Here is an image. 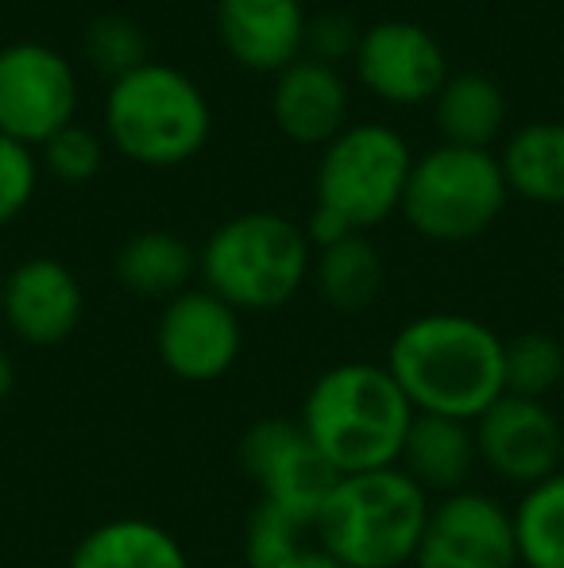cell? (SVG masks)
Returning <instances> with one entry per match:
<instances>
[{
	"instance_id": "1",
	"label": "cell",
	"mask_w": 564,
	"mask_h": 568,
	"mask_svg": "<svg viewBox=\"0 0 564 568\" xmlns=\"http://www.w3.org/2000/svg\"><path fill=\"white\" fill-rule=\"evenodd\" d=\"M506 341L472 314L433 310L402 325L387 344V372L414 414L475 422L506 395Z\"/></svg>"
},
{
	"instance_id": "4",
	"label": "cell",
	"mask_w": 564,
	"mask_h": 568,
	"mask_svg": "<svg viewBox=\"0 0 564 568\" xmlns=\"http://www.w3.org/2000/svg\"><path fill=\"white\" fill-rule=\"evenodd\" d=\"M314 247L301 225L271 210H248L221 221L197 252L202 286L236 314H275L309 283Z\"/></svg>"
},
{
	"instance_id": "16",
	"label": "cell",
	"mask_w": 564,
	"mask_h": 568,
	"mask_svg": "<svg viewBox=\"0 0 564 568\" xmlns=\"http://www.w3.org/2000/svg\"><path fill=\"white\" fill-rule=\"evenodd\" d=\"M271 120L294 148L321 151L348 128V82L337 67L301 54L275 74Z\"/></svg>"
},
{
	"instance_id": "23",
	"label": "cell",
	"mask_w": 564,
	"mask_h": 568,
	"mask_svg": "<svg viewBox=\"0 0 564 568\" xmlns=\"http://www.w3.org/2000/svg\"><path fill=\"white\" fill-rule=\"evenodd\" d=\"M511 515L522 568H564V471L526 487Z\"/></svg>"
},
{
	"instance_id": "19",
	"label": "cell",
	"mask_w": 564,
	"mask_h": 568,
	"mask_svg": "<svg viewBox=\"0 0 564 568\" xmlns=\"http://www.w3.org/2000/svg\"><path fill=\"white\" fill-rule=\"evenodd\" d=\"M66 568H194L189 554L163 523L109 518L78 538Z\"/></svg>"
},
{
	"instance_id": "32",
	"label": "cell",
	"mask_w": 564,
	"mask_h": 568,
	"mask_svg": "<svg viewBox=\"0 0 564 568\" xmlns=\"http://www.w3.org/2000/svg\"><path fill=\"white\" fill-rule=\"evenodd\" d=\"M0 325H4V275H0Z\"/></svg>"
},
{
	"instance_id": "25",
	"label": "cell",
	"mask_w": 564,
	"mask_h": 568,
	"mask_svg": "<svg viewBox=\"0 0 564 568\" xmlns=\"http://www.w3.org/2000/svg\"><path fill=\"white\" fill-rule=\"evenodd\" d=\"M82 51L93 70L109 74V82H116V78L132 74V70L147 62V36H143V28L132 16L105 12L85 23Z\"/></svg>"
},
{
	"instance_id": "21",
	"label": "cell",
	"mask_w": 564,
	"mask_h": 568,
	"mask_svg": "<svg viewBox=\"0 0 564 568\" xmlns=\"http://www.w3.org/2000/svg\"><path fill=\"white\" fill-rule=\"evenodd\" d=\"M506 190L534 205L564 210V120H530L499 151Z\"/></svg>"
},
{
	"instance_id": "14",
	"label": "cell",
	"mask_w": 564,
	"mask_h": 568,
	"mask_svg": "<svg viewBox=\"0 0 564 568\" xmlns=\"http://www.w3.org/2000/svg\"><path fill=\"white\" fill-rule=\"evenodd\" d=\"M82 317V278L54 255H28L4 275V325L28 348L66 344Z\"/></svg>"
},
{
	"instance_id": "18",
	"label": "cell",
	"mask_w": 564,
	"mask_h": 568,
	"mask_svg": "<svg viewBox=\"0 0 564 568\" xmlns=\"http://www.w3.org/2000/svg\"><path fill=\"white\" fill-rule=\"evenodd\" d=\"M116 283L143 302H171L194 286L197 247L171 229H143L121 244L113 260Z\"/></svg>"
},
{
	"instance_id": "15",
	"label": "cell",
	"mask_w": 564,
	"mask_h": 568,
	"mask_svg": "<svg viewBox=\"0 0 564 568\" xmlns=\"http://www.w3.org/2000/svg\"><path fill=\"white\" fill-rule=\"evenodd\" d=\"M217 39L236 67L283 74L306 54L309 16L301 0H217Z\"/></svg>"
},
{
	"instance_id": "13",
	"label": "cell",
	"mask_w": 564,
	"mask_h": 568,
	"mask_svg": "<svg viewBox=\"0 0 564 568\" xmlns=\"http://www.w3.org/2000/svg\"><path fill=\"white\" fill-rule=\"evenodd\" d=\"M480 468L511 487H537L561 471L564 422L542 398L503 395L472 422Z\"/></svg>"
},
{
	"instance_id": "30",
	"label": "cell",
	"mask_w": 564,
	"mask_h": 568,
	"mask_svg": "<svg viewBox=\"0 0 564 568\" xmlns=\"http://www.w3.org/2000/svg\"><path fill=\"white\" fill-rule=\"evenodd\" d=\"M279 568H345V565H340L337 557L325 554V549L317 546V541H314V546L306 541V546H301L298 554L290 557V561H283Z\"/></svg>"
},
{
	"instance_id": "9",
	"label": "cell",
	"mask_w": 564,
	"mask_h": 568,
	"mask_svg": "<svg viewBox=\"0 0 564 568\" xmlns=\"http://www.w3.org/2000/svg\"><path fill=\"white\" fill-rule=\"evenodd\" d=\"M78 70L59 47L20 39L0 47V135L39 151L78 116Z\"/></svg>"
},
{
	"instance_id": "3",
	"label": "cell",
	"mask_w": 564,
	"mask_h": 568,
	"mask_svg": "<svg viewBox=\"0 0 564 568\" xmlns=\"http://www.w3.org/2000/svg\"><path fill=\"white\" fill-rule=\"evenodd\" d=\"M105 143L129 163L171 171L205 151L213 135V105L205 90L171 62H143L109 82Z\"/></svg>"
},
{
	"instance_id": "27",
	"label": "cell",
	"mask_w": 564,
	"mask_h": 568,
	"mask_svg": "<svg viewBox=\"0 0 564 568\" xmlns=\"http://www.w3.org/2000/svg\"><path fill=\"white\" fill-rule=\"evenodd\" d=\"M306 526H298L294 518H286L283 510L256 503V510L244 523V565L248 568H279L283 561H290L301 546H306Z\"/></svg>"
},
{
	"instance_id": "8",
	"label": "cell",
	"mask_w": 564,
	"mask_h": 568,
	"mask_svg": "<svg viewBox=\"0 0 564 568\" xmlns=\"http://www.w3.org/2000/svg\"><path fill=\"white\" fill-rule=\"evenodd\" d=\"M240 468L259 487V503L314 530L340 471L317 453L298 418H259L240 437Z\"/></svg>"
},
{
	"instance_id": "2",
	"label": "cell",
	"mask_w": 564,
	"mask_h": 568,
	"mask_svg": "<svg viewBox=\"0 0 564 568\" xmlns=\"http://www.w3.org/2000/svg\"><path fill=\"white\" fill-rule=\"evenodd\" d=\"M298 426L340 476H356L399 464L414 426V406L387 364L345 359L325 367L306 387Z\"/></svg>"
},
{
	"instance_id": "33",
	"label": "cell",
	"mask_w": 564,
	"mask_h": 568,
	"mask_svg": "<svg viewBox=\"0 0 564 568\" xmlns=\"http://www.w3.org/2000/svg\"><path fill=\"white\" fill-rule=\"evenodd\" d=\"M561 471H564V460H561Z\"/></svg>"
},
{
	"instance_id": "26",
	"label": "cell",
	"mask_w": 564,
	"mask_h": 568,
	"mask_svg": "<svg viewBox=\"0 0 564 568\" xmlns=\"http://www.w3.org/2000/svg\"><path fill=\"white\" fill-rule=\"evenodd\" d=\"M105 135H98L85 124H66L39 148V171H47L62 186H85L105 166Z\"/></svg>"
},
{
	"instance_id": "22",
	"label": "cell",
	"mask_w": 564,
	"mask_h": 568,
	"mask_svg": "<svg viewBox=\"0 0 564 568\" xmlns=\"http://www.w3.org/2000/svg\"><path fill=\"white\" fill-rule=\"evenodd\" d=\"M317 286V298L332 310V314H363L379 302L387 283V263L383 252L368 240V232H352V236L337 240V244L314 252V271H309Z\"/></svg>"
},
{
	"instance_id": "11",
	"label": "cell",
	"mask_w": 564,
	"mask_h": 568,
	"mask_svg": "<svg viewBox=\"0 0 564 568\" xmlns=\"http://www.w3.org/2000/svg\"><path fill=\"white\" fill-rule=\"evenodd\" d=\"M352 70L356 82L371 98L399 109L433 105V98L452 74L441 39L429 28H422V23L394 20V16L363 28Z\"/></svg>"
},
{
	"instance_id": "17",
	"label": "cell",
	"mask_w": 564,
	"mask_h": 568,
	"mask_svg": "<svg viewBox=\"0 0 564 568\" xmlns=\"http://www.w3.org/2000/svg\"><path fill=\"white\" fill-rule=\"evenodd\" d=\"M399 468L422 487L429 499H444V495L472 487V471L480 468L472 422L414 414V426H410L407 445H402Z\"/></svg>"
},
{
	"instance_id": "28",
	"label": "cell",
	"mask_w": 564,
	"mask_h": 568,
	"mask_svg": "<svg viewBox=\"0 0 564 568\" xmlns=\"http://www.w3.org/2000/svg\"><path fill=\"white\" fill-rule=\"evenodd\" d=\"M39 159L31 148L0 135V229L20 221L39 190Z\"/></svg>"
},
{
	"instance_id": "31",
	"label": "cell",
	"mask_w": 564,
	"mask_h": 568,
	"mask_svg": "<svg viewBox=\"0 0 564 568\" xmlns=\"http://www.w3.org/2000/svg\"><path fill=\"white\" fill-rule=\"evenodd\" d=\"M12 390H16V364H12V356L0 348V406L12 398Z\"/></svg>"
},
{
	"instance_id": "5",
	"label": "cell",
	"mask_w": 564,
	"mask_h": 568,
	"mask_svg": "<svg viewBox=\"0 0 564 568\" xmlns=\"http://www.w3.org/2000/svg\"><path fill=\"white\" fill-rule=\"evenodd\" d=\"M433 499L394 464L340 476L314 523L317 546L345 568L414 565Z\"/></svg>"
},
{
	"instance_id": "7",
	"label": "cell",
	"mask_w": 564,
	"mask_h": 568,
	"mask_svg": "<svg viewBox=\"0 0 564 568\" xmlns=\"http://www.w3.org/2000/svg\"><path fill=\"white\" fill-rule=\"evenodd\" d=\"M414 151L391 124H348L317 155L314 205L345 221L352 232H371L402 210Z\"/></svg>"
},
{
	"instance_id": "6",
	"label": "cell",
	"mask_w": 564,
	"mask_h": 568,
	"mask_svg": "<svg viewBox=\"0 0 564 568\" xmlns=\"http://www.w3.org/2000/svg\"><path fill=\"white\" fill-rule=\"evenodd\" d=\"M511 190L495 151L437 143L414 155L402 194V217L433 244H472L503 217Z\"/></svg>"
},
{
	"instance_id": "10",
	"label": "cell",
	"mask_w": 564,
	"mask_h": 568,
	"mask_svg": "<svg viewBox=\"0 0 564 568\" xmlns=\"http://www.w3.org/2000/svg\"><path fill=\"white\" fill-rule=\"evenodd\" d=\"M155 352L174 379L194 387L217 383L244 352V314L205 286H189L158 310Z\"/></svg>"
},
{
	"instance_id": "24",
	"label": "cell",
	"mask_w": 564,
	"mask_h": 568,
	"mask_svg": "<svg viewBox=\"0 0 564 568\" xmlns=\"http://www.w3.org/2000/svg\"><path fill=\"white\" fill-rule=\"evenodd\" d=\"M503 375L506 395L550 403L564 383V344L553 333H519L503 348Z\"/></svg>"
},
{
	"instance_id": "20",
	"label": "cell",
	"mask_w": 564,
	"mask_h": 568,
	"mask_svg": "<svg viewBox=\"0 0 564 568\" xmlns=\"http://www.w3.org/2000/svg\"><path fill=\"white\" fill-rule=\"evenodd\" d=\"M433 124L441 132V143L457 148L491 151V143L506 128V93L483 70H460L449 74L441 93L433 98Z\"/></svg>"
},
{
	"instance_id": "12",
	"label": "cell",
	"mask_w": 564,
	"mask_h": 568,
	"mask_svg": "<svg viewBox=\"0 0 564 568\" xmlns=\"http://www.w3.org/2000/svg\"><path fill=\"white\" fill-rule=\"evenodd\" d=\"M410 568H522L511 507L475 487L433 499Z\"/></svg>"
},
{
	"instance_id": "29",
	"label": "cell",
	"mask_w": 564,
	"mask_h": 568,
	"mask_svg": "<svg viewBox=\"0 0 564 568\" xmlns=\"http://www.w3.org/2000/svg\"><path fill=\"white\" fill-rule=\"evenodd\" d=\"M360 36L363 28H356V20L348 12H317L309 16V28H306V54L337 67L345 59H356Z\"/></svg>"
}]
</instances>
